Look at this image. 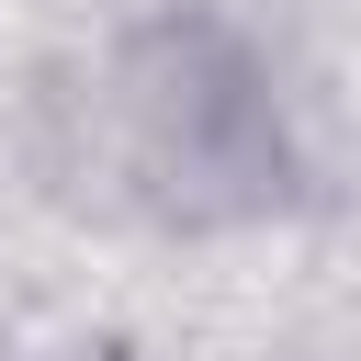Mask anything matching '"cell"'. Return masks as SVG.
Listing matches in <instances>:
<instances>
[{
  "instance_id": "6da1fadb",
  "label": "cell",
  "mask_w": 361,
  "mask_h": 361,
  "mask_svg": "<svg viewBox=\"0 0 361 361\" xmlns=\"http://www.w3.org/2000/svg\"><path fill=\"white\" fill-rule=\"evenodd\" d=\"M124 124L147 180H169L180 203H259L282 192V102L259 79V56L214 23H158L124 56Z\"/></svg>"
}]
</instances>
